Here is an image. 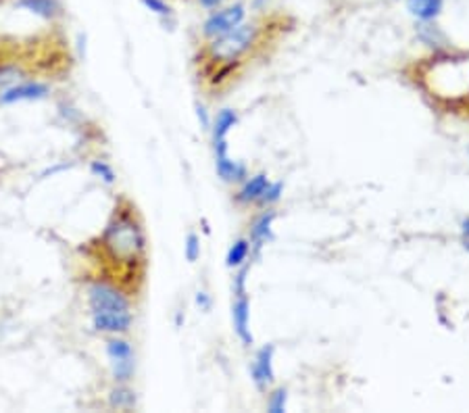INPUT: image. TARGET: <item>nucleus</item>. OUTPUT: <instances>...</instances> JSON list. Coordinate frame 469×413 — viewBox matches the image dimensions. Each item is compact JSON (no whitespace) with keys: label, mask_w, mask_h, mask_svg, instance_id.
Masks as SVG:
<instances>
[{"label":"nucleus","mask_w":469,"mask_h":413,"mask_svg":"<svg viewBox=\"0 0 469 413\" xmlns=\"http://www.w3.org/2000/svg\"><path fill=\"white\" fill-rule=\"evenodd\" d=\"M100 246L113 263L126 267L141 263L146 251V236L141 222L128 212H117L102 232Z\"/></svg>","instance_id":"nucleus-1"},{"label":"nucleus","mask_w":469,"mask_h":413,"mask_svg":"<svg viewBox=\"0 0 469 413\" xmlns=\"http://www.w3.org/2000/svg\"><path fill=\"white\" fill-rule=\"evenodd\" d=\"M256 40H259V26L245 21L228 34L209 40L207 55L217 65L236 63L240 57H245L256 45Z\"/></svg>","instance_id":"nucleus-2"},{"label":"nucleus","mask_w":469,"mask_h":413,"mask_svg":"<svg viewBox=\"0 0 469 413\" xmlns=\"http://www.w3.org/2000/svg\"><path fill=\"white\" fill-rule=\"evenodd\" d=\"M88 307L92 314H107V311H130V296L120 286L107 280H94L86 288Z\"/></svg>","instance_id":"nucleus-3"},{"label":"nucleus","mask_w":469,"mask_h":413,"mask_svg":"<svg viewBox=\"0 0 469 413\" xmlns=\"http://www.w3.org/2000/svg\"><path fill=\"white\" fill-rule=\"evenodd\" d=\"M246 5L245 3H230L219 6L215 11H209V17L203 21V36L207 40H214L217 36L228 34L234 27H238L240 24L246 21Z\"/></svg>","instance_id":"nucleus-4"},{"label":"nucleus","mask_w":469,"mask_h":413,"mask_svg":"<svg viewBox=\"0 0 469 413\" xmlns=\"http://www.w3.org/2000/svg\"><path fill=\"white\" fill-rule=\"evenodd\" d=\"M50 94V86L38 82V79H24V82L15 84L13 88L0 94V105H17L29 103V100H42Z\"/></svg>","instance_id":"nucleus-5"},{"label":"nucleus","mask_w":469,"mask_h":413,"mask_svg":"<svg viewBox=\"0 0 469 413\" xmlns=\"http://www.w3.org/2000/svg\"><path fill=\"white\" fill-rule=\"evenodd\" d=\"M131 317L130 311H107V314H92V328L102 335H126L131 328Z\"/></svg>","instance_id":"nucleus-6"},{"label":"nucleus","mask_w":469,"mask_h":413,"mask_svg":"<svg viewBox=\"0 0 469 413\" xmlns=\"http://www.w3.org/2000/svg\"><path fill=\"white\" fill-rule=\"evenodd\" d=\"M274 353H276L274 345L263 346V349L256 353V357L251 366V378L259 390H266L269 384H274V380H276Z\"/></svg>","instance_id":"nucleus-7"},{"label":"nucleus","mask_w":469,"mask_h":413,"mask_svg":"<svg viewBox=\"0 0 469 413\" xmlns=\"http://www.w3.org/2000/svg\"><path fill=\"white\" fill-rule=\"evenodd\" d=\"M232 324L234 332L240 338V343L245 346H251L255 343L253 332H251V303H248L246 294L236 296L232 305Z\"/></svg>","instance_id":"nucleus-8"},{"label":"nucleus","mask_w":469,"mask_h":413,"mask_svg":"<svg viewBox=\"0 0 469 413\" xmlns=\"http://www.w3.org/2000/svg\"><path fill=\"white\" fill-rule=\"evenodd\" d=\"M405 6L417 24H434L443 15L444 0H405Z\"/></svg>","instance_id":"nucleus-9"},{"label":"nucleus","mask_w":469,"mask_h":413,"mask_svg":"<svg viewBox=\"0 0 469 413\" xmlns=\"http://www.w3.org/2000/svg\"><path fill=\"white\" fill-rule=\"evenodd\" d=\"M15 6L44 21H55L63 13L58 0H15Z\"/></svg>","instance_id":"nucleus-10"},{"label":"nucleus","mask_w":469,"mask_h":413,"mask_svg":"<svg viewBox=\"0 0 469 413\" xmlns=\"http://www.w3.org/2000/svg\"><path fill=\"white\" fill-rule=\"evenodd\" d=\"M27 74L29 71L24 65V61H17V59L0 61V94L13 88L15 84L24 82V79H27Z\"/></svg>","instance_id":"nucleus-11"},{"label":"nucleus","mask_w":469,"mask_h":413,"mask_svg":"<svg viewBox=\"0 0 469 413\" xmlns=\"http://www.w3.org/2000/svg\"><path fill=\"white\" fill-rule=\"evenodd\" d=\"M215 170H217V176L224 180V182H242V180H246V165L240 163V161H232L225 155H215Z\"/></svg>","instance_id":"nucleus-12"},{"label":"nucleus","mask_w":469,"mask_h":413,"mask_svg":"<svg viewBox=\"0 0 469 413\" xmlns=\"http://www.w3.org/2000/svg\"><path fill=\"white\" fill-rule=\"evenodd\" d=\"M269 184V178L266 173H256L253 178H246L245 184H242L240 192H238V202L242 205H251V202H256L261 199V194L266 192V188Z\"/></svg>","instance_id":"nucleus-13"},{"label":"nucleus","mask_w":469,"mask_h":413,"mask_svg":"<svg viewBox=\"0 0 469 413\" xmlns=\"http://www.w3.org/2000/svg\"><path fill=\"white\" fill-rule=\"evenodd\" d=\"M274 222H276V213L267 212L263 213L259 220H256L251 226V246H255L256 251L266 244L271 236H274Z\"/></svg>","instance_id":"nucleus-14"},{"label":"nucleus","mask_w":469,"mask_h":413,"mask_svg":"<svg viewBox=\"0 0 469 413\" xmlns=\"http://www.w3.org/2000/svg\"><path fill=\"white\" fill-rule=\"evenodd\" d=\"M136 401H138L136 393L130 387H126V382H117V387L109 393V405H111L113 409H121V411L134 409Z\"/></svg>","instance_id":"nucleus-15"},{"label":"nucleus","mask_w":469,"mask_h":413,"mask_svg":"<svg viewBox=\"0 0 469 413\" xmlns=\"http://www.w3.org/2000/svg\"><path fill=\"white\" fill-rule=\"evenodd\" d=\"M238 123V113L234 108H222L214 119V142L228 140L232 128Z\"/></svg>","instance_id":"nucleus-16"},{"label":"nucleus","mask_w":469,"mask_h":413,"mask_svg":"<svg viewBox=\"0 0 469 413\" xmlns=\"http://www.w3.org/2000/svg\"><path fill=\"white\" fill-rule=\"evenodd\" d=\"M248 255H251V241H246V238H240V241L234 243L230 246L228 255H225V265L228 267H240L246 263Z\"/></svg>","instance_id":"nucleus-17"},{"label":"nucleus","mask_w":469,"mask_h":413,"mask_svg":"<svg viewBox=\"0 0 469 413\" xmlns=\"http://www.w3.org/2000/svg\"><path fill=\"white\" fill-rule=\"evenodd\" d=\"M107 357L109 361L134 357V349H131V345L126 338H120V335H117L107 343Z\"/></svg>","instance_id":"nucleus-18"},{"label":"nucleus","mask_w":469,"mask_h":413,"mask_svg":"<svg viewBox=\"0 0 469 413\" xmlns=\"http://www.w3.org/2000/svg\"><path fill=\"white\" fill-rule=\"evenodd\" d=\"M134 369H136L134 357L111 361V372H113L115 382H126L128 384L131 378H134Z\"/></svg>","instance_id":"nucleus-19"},{"label":"nucleus","mask_w":469,"mask_h":413,"mask_svg":"<svg viewBox=\"0 0 469 413\" xmlns=\"http://www.w3.org/2000/svg\"><path fill=\"white\" fill-rule=\"evenodd\" d=\"M141 5L161 19H170L173 15V6L170 5V0H141Z\"/></svg>","instance_id":"nucleus-20"},{"label":"nucleus","mask_w":469,"mask_h":413,"mask_svg":"<svg viewBox=\"0 0 469 413\" xmlns=\"http://www.w3.org/2000/svg\"><path fill=\"white\" fill-rule=\"evenodd\" d=\"M90 171H92V176L94 178H99L100 182H105V184H113L115 182V170L111 168V163H107V161H92L90 163Z\"/></svg>","instance_id":"nucleus-21"},{"label":"nucleus","mask_w":469,"mask_h":413,"mask_svg":"<svg viewBox=\"0 0 469 413\" xmlns=\"http://www.w3.org/2000/svg\"><path fill=\"white\" fill-rule=\"evenodd\" d=\"M282 194H284V184L282 182H269L267 188H266V192L261 194V199L256 202H261V205H266V207L276 205V202H280Z\"/></svg>","instance_id":"nucleus-22"},{"label":"nucleus","mask_w":469,"mask_h":413,"mask_svg":"<svg viewBox=\"0 0 469 413\" xmlns=\"http://www.w3.org/2000/svg\"><path fill=\"white\" fill-rule=\"evenodd\" d=\"M286 408H288V393H286V388L274 390V393L269 395L267 409H269L271 413H284Z\"/></svg>","instance_id":"nucleus-23"},{"label":"nucleus","mask_w":469,"mask_h":413,"mask_svg":"<svg viewBox=\"0 0 469 413\" xmlns=\"http://www.w3.org/2000/svg\"><path fill=\"white\" fill-rule=\"evenodd\" d=\"M417 36L426 42L428 46L438 45V38H443V34L438 32V27L434 24H420L417 26Z\"/></svg>","instance_id":"nucleus-24"},{"label":"nucleus","mask_w":469,"mask_h":413,"mask_svg":"<svg viewBox=\"0 0 469 413\" xmlns=\"http://www.w3.org/2000/svg\"><path fill=\"white\" fill-rule=\"evenodd\" d=\"M184 255H186V259L190 261V263H194V261L201 257V238L196 236L194 232H190L188 238H186Z\"/></svg>","instance_id":"nucleus-25"},{"label":"nucleus","mask_w":469,"mask_h":413,"mask_svg":"<svg viewBox=\"0 0 469 413\" xmlns=\"http://www.w3.org/2000/svg\"><path fill=\"white\" fill-rule=\"evenodd\" d=\"M246 275H248V267L240 265V272L236 274V278H234V293H236V296L246 294Z\"/></svg>","instance_id":"nucleus-26"},{"label":"nucleus","mask_w":469,"mask_h":413,"mask_svg":"<svg viewBox=\"0 0 469 413\" xmlns=\"http://www.w3.org/2000/svg\"><path fill=\"white\" fill-rule=\"evenodd\" d=\"M196 118H199L201 128H204V129L211 128V118H209V113H207V108H204V105H196Z\"/></svg>","instance_id":"nucleus-27"},{"label":"nucleus","mask_w":469,"mask_h":413,"mask_svg":"<svg viewBox=\"0 0 469 413\" xmlns=\"http://www.w3.org/2000/svg\"><path fill=\"white\" fill-rule=\"evenodd\" d=\"M196 305H199L203 311H209L211 309V296L204 293V291H201V293H196Z\"/></svg>","instance_id":"nucleus-28"},{"label":"nucleus","mask_w":469,"mask_h":413,"mask_svg":"<svg viewBox=\"0 0 469 413\" xmlns=\"http://www.w3.org/2000/svg\"><path fill=\"white\" fill-rule=\"evenodd\" d=\"M196 3H199V6H203L204 11H215L219 6L225 5V0H196Z\"/></svg>","instance_id":"nucleus-29"},{"label":"nucleus","mask_w":469,"mask_h":413,"mask_svg":"<svg viewBox=\"0 0 469 413\" xmlns=\"http://www.w3.org/2000/svg\"><path fill=\"white\" fill-rule=\"evenodd\" d=\"M461 232H464V238H469V220H464V223H461Z\"/></svg>","instance_id":"nucleus-30"},{"label":"nucleus","mask_w":469,"mask_h":413,"mask_svg":"<svg viewBox=\"0 0 469 413\" xmlns=\"http://www.w3.org/2000/svg\"><path fill=\"white\" fill-rule=\"evenodd\" d=\"M464 246H465V251L469 253V238H465V241H464Z\"/></svg>","instance_id":"nucleus-31"},{"label":"nucleus","mask_w":469,"mask_h":413,"mask_svg":"<svg viewBox=\"0 0 469 413\" xmlns=\"http://www.w3.org/2000/svg\"><path fill=\"white\" fill-rule=\"evenodd\" d=\"M0 3H5V0H0Z\"/></svg>","instance_id":"nucleus-32"}]
</instances>
